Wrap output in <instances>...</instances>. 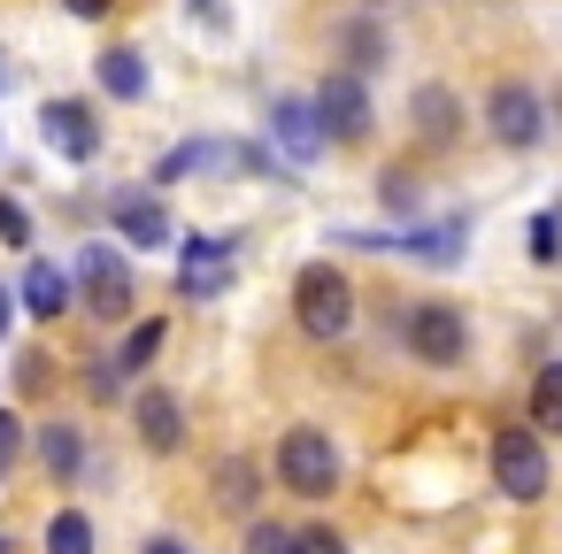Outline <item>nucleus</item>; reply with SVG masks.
I'll use <instances>...</instances> for the list:
<instances>
[{
  "label": "nucleus",
  "mask_w": 562,
  "mask_h": 554,
  "mask_svg": "<svg viewBox=\"0 0 562 554\" xmlns=\"http://www.w3.org/2000/svg\"><path fill=\"white\" fill-rule=\"evenodd\" d=\"M339 55H347L339 70H355V78H362V70H378V63H385V32L355 16V24H339Z\"/></svg>",
  "instance_id": "obj_19"
},
{
  "label": "nucleus",
  "mask_w": 562,
  "mask_h": 554,
  "mask_svg": "<svg viewBox=\"0 0 562 554\" xmlns=\"http://www.w3.org/2000/svg\"><path fill=\"white\" fill-rule=\"evenodd\" d=\"M116 231L124 247H170V208L155 193H116Z\"/></svg>",
  "instance_id": "obj_12"
},
{
  "label": "nucleus",
  "mask_w": 562,
  "mask_h": 554,
  "mask_svg": "<svg viewBox=\"0 0 562 554\" xmlns=\"http://www.w3.org/2000/svg\"><path fill=\"white\" fill-rule=\"evenodd\" d=\"M101 86H109L116 101H139V93H147V55H139V47H109V55H101Z\"/></svg>",
  "instance_id": "obj_17"
},
{
  "label": "nucleus",
  "mask_w": 562,
  "mask_h": 554,
  "mask_svg": "<svg viewBox=\"0 0 562 554\" xmlns=\"http://www.w3.org/2000/svg\"><path fill=\"white\" fill-rule=\"evenodd\" d=\"M16 454H24V423H16L9 408H0V470H9Z\"/></svg>",
  "instance_id": "obj_27"
},
{
  "label": "nucleus",
  "mask_w": 562,
  "mask_h": 554,
  "mask_svg": "<svg viewBox=\"0 0 562 554\" xmlns=\"http://www.w3.org/2000/svg\"><path fill=\"white\" fill-rule=\"evenodd\" d=\"M209 493H216V508L247 516V508L262 500V462H247V454H224V462L209 470Z\"/></svg>",
  "instance_id": "obj_14"
},
{
  "label": "nucleus",
  "mask_w": 562,
  "mask_h": 554,
  "mask_svg": "<svg viewBox=\"0 0 562 554\" xmlns=\"http://www.w3.org/2000/svg\"><path fill=\"white\" fill-rule=\"evenodd\" d=\"M278 139H285L293 155H316V147H324V132H316L308 101H278Z\"/></svg>",
  "instance_id": "obj_21"
},
{
  "label": "nucleus",
  "mask_w": 562,
  "mask_h": 554,
  "mask_svg": "<svg viewBox=\"0 0 562 554\" xmlns=\"http://www.w3.org/2000/svg\"><path fill=\"white\" fill-rule=\"evenodd\" d=\"M40 139H47L63 162H93V155H101V124H93L86 101H47V109H40Z\"/></svg>",
  "instance_id": "obj_9"
},
{
  "label": "nucleus",
  "mask_w": 562,
  "mask_h": 554,
  "mask_svg": "<svg viewBox=\"0 0 562 554\" xmlns=\"http://www.w3.org/2000/svg\"><path fill=\"white\" fill-rule=\"evenodd\" d=\"M408 116H416V139H424V147H454V132H462V101H454L447 86H416Z\"/></svg>",
  "instance_id": "obj_11"
},
{
  "label": "nucleus",
  "mask_w": 562,
  "mask_h": 554,
  "mask_svg": "<svg viewBox=\"0 0 562 554\" xmlns=\"http://www.w3.org/2000/svg\"><path fill=\"white\" fill-rule=\"evenodd\" d=\"M485 124H493V139H501V147H516V155H524V147H539V132H547V109H539V93H531V86H516V78H508V86H493V93H485Z\"/></svg>",
  "instance_id": "obj_7"
},
{
  "label": "nucleus",
  "mask_w": 562,
  "mask_h": 554,
  "mask_svg": "<svg viewBox=\"0 0 562 554\" xmlns=\"http://www.w3.org/2000/svg\"><path fill=\"white\" fill-rule=\"evenodd\" d=\"M293 539L301 531H285V523H247V554H293Z\"/></svg>",
  "instance_id": "obj_24"
},
{
  "label": "nucleus",
  "mask_w": 562,
  "mask_h": 554,
  "mask_svg": "<svg viewBox=\"0 0 562 554\" xmlns=\"http://www.w3.org/2000/svg\"><path fill=\"white\" fill-rule=\"evenodd\" d=\"M63 9H70V16H78V24H101V16H109V9H116V0H63Z\"/></svg>",
  "instance_id": "obj_28"
},
{
  "label": "nucleus",
  "mask_w": 562,
  "mask_h": 554,
  "mask_svg": "<svg viewBox=\"0 0 562 554\" xmlns=\"http://www.w3.org/2000/svg\"><path fill=\"white\" fill-rule=\"evenodd\" d=\"M0 239H9V247H32V216H24V201H9V193H0Z\"/></svg>",
  "instance_id": "obj_25"
},
{
  "label": "nucleus",
  "mask_w": 562,
  "mask_h": 554,
  "mask_svg": "<svg viewBox=\"0 0 562 554\" xmlns=\"http://www.w3.org/2000/svg\"><path fill=\"white\" fill-rule=\"evenodd\" d=\"M9 316H16V293H9V285H0V339H9Z\"/></svg>",
  "instance_id": "obj_32"
},
{
  "label": "nucleus",
  "mask_w": 562,
  "mask_h": 554,
  "mask_svg": "<svg viewBox=\"0 0 562 554\" xmlns=\"http://www.w3.org/2000/svg\"><path fill=\"white\" fill-rule=\"evenodd\" d=\"M78 285H86V308L93 316H132V262L116 255V247H86V262H78Z\"/></svg>",
  "instance_id": "obj_8"
},
{
  "label": "nucleus",
  "mask_w": 562,
  "mask_h": 554,
  "mask_svg": "<svg viewBox=\"0 0 562 554\" xmlns=\"http://www.w3.org/2000/svg\"><path fill=\"white\" fill-rule=\"evenodd\" d=\"M401 339H408V354L431 362V370H454V362L470 354V324H462L454 301H408V308H401Z\"/></svg>",
  "instance_id": "obj_4"
},
{
  "label": "nucleus",
  "mask_w": 562,
  "mask_h": 554,
  "mask_svg": "<svg viewBox=\"0 0 562 554\" xmlns=\"http://www.w3.org/2000/svg\"><path fill=\"white\" fill-rule=\"evenodd\" d=\"M0 554H16V539H9V531H0Z\"/></svg>",
  "instance_id": "obj_33"
},
{
  "label": "nucleus",
  "mask_w": 562,
  "mask_h": 554,
  "mask_svg": "<svg viewBox=\"0 0 562 554\" xmlns=\"http://www.w3.org/2000/svg\"><path fill=\"white\" fill-rule=\"evenodd\" d=\"M278 485L301 493V500H331V493H339V446H331V431L293 423V431L278 439Z\"/></svg>",
  "instance_id": "obj_3"
},
{
  "label": "nucleus",
  "mask_w": 562,
  "mask_h": 554,
  "mask_svg": "<svg viewBox=\"0 0 562 554\" xmlns=\"http://www.w3.org/2000/svg\"><path fill=\"white\" fill-rule=\"evenodd\" d=\"M562 255V208H539L531 216V262H554Z\"/></svg>",
  "instance_id": "obj_23"
},
{
  "label": "nucleus",
  "mask_w": 562,
  "mask_h": 554,
  "mask_svg": "<svg viewBox=\"0 0 562 554\" xmlns=\"http://www.w3.org/2000/svg\"><path fill=\"white\" fill-rule=\"evenodd\" d=\"M16 301H24V308H32L40 324H55L63 308H78V285H70V278H63L55 262H32V270H24V293H16Z\"/></svg>",
  "instance_id": "obj_15"
},
{
  "label": "nucleus",
  "mask_w": 562,
  "mask_h": 554,
  "mask_svg": "<svg viewBox=\"0 0 562 554\" xmlns=\"http://www.w3.org/2000/svg\"><path fill=\"white\" fill-rule=\"evenodd\" d=\"M32 454H40V470H47L55 485H70V477L86 470V431H78V423H40V431H32Z\"/></svg>",
  "instance_id": "obj_13"
},
{
  "label": "nucleus",
  "mask_w": 562,
  "mask_h": 554,
  "mask_svg": "<svg viewBox=\"0 0 562 554\" xmlns=\"http://www.w3.org/2000/svg\"><path fill=\"white\" fill-rule=\"evenodd\" d=\"M139 554H193V546H186V539H170V531H155V539H147Z\"/></svg>",
  "instance_id": "obj_30"
},
{
  "label": "nucleus",
  "mask_w": 562,
  "mask_h": 554,
  "mask_svg": "<svg viewBox=\"0 0 562 554\" xmlns=\"http://www.w3.org/2000/svg\"><path fill=\"white\" fill-rule=\"evenodd\" d=\"M462 239H470V224L447 216V224H424V231H408V239H378V247H401V255H424V262H454Z\"/></svg>",
  "instance_id": "obj_16"
},
{
  "label": "nucleus",
  "mask_w": 562,
  "mask_h": 554,
  "mask_svg": "<svg viewBox=\"0 0 562 554\" xmlns=\"http://www.w3.org/2000/svg\"><path fill=\"white\" fill-rule=\"evenodd\" d=\"M485 470H493V493H508V500H547V439H539L531 423H493Z\"/></svg>",
  "instance_id": "obj_2"
},
{
  "label": "nucleus",
  "mask_w": 562,
  "mask_h": 554,
  "mask_svg": "<svg viewBox=\"0 0 562 554\" xmlns=\"http://www.w3.org/2000/svg\"><path fill=\"white\" fill-rule=\"evenodd\" d=\"M524 423H531L539 439H547V431L562 439V362H547V370L531 377V416H524Z\"/></svg>",
  "instance_id": "obj_18"
},
{
  "label": "nucleus",
  "mask_w": 562,
  "mask_h": 554,
  "mask_svg": "<svg viewBox=\"0 0 562 554\" xmlns=\"http://www.w3.org/2000/svg\"><path fill=\"white\" fill-rule=\"evenodd\" d=\"M355 308H362V301H355V285H347L339 262H308V270L293 278V316H301L308 339H324V347L347 339V331H355Z\"/></svg>",
  "instance_id": "obj_1"
},
{
  "label": "nucleus",
  "mask_w": 562,
  "mask_h": 554,
  "mask_svg": "<svg viewBox=\"0 0 562 554\" xmlns=\"http://www.w3.org/2000/svg\"><path fill=\"white\" fill-rule=\"evenodd\" d=\"M193 9H201V24H216V32H224V0H193Z\"/></svg>",
  "instance_id": "obj_31"
},
{
  "label": "nucleus",
  "mask_w": 562,
  "mask_h": 554,
  "mask_svg": "<svg viewBox=\"0 0 562 554\" xmlns=\"http://www.w3.org/2000/svg\"><path fill=\"white\" fill-rule=\"evenodd\" d=\"M132 431H139L147 454H178V446H186V400H178L170 385H147V393L132 400Z\"/></svg>",
  "instance_id": "obj_10"
},
{
  "label": "nucleus",
  "mask_w": 562,
  "mask_h": 554,
  "mask_svg": "<svg viewBox=\"0 0 562 554\" xmlns=\"http://www.w3.org/2000/svg\"><path fill=\"white\" fill-rule=\"evenodd\" d=\"M308 116H316V132L324 139H362L370 132V86L355 78V70H324L316 78V93H308Z\"/></svg>",
  "instance_id": "obj_5"
},
{
  "label": "nucleus",
  "mask_w": 562,
  "mask_h": 554,
  "mask_svg": "<svg viewBox=\"0 0 562 554\" xmlns=\"http://www.w3.org/2000/svg\"><path fill=\"white\" fill-rule=\"evenodd\" d=\"M47 554H93V516H86V508H55Z\"/></svg>",
  "instance_id": "obj_20"
},
{
  "label": "nucleus",
  "mask_w": 562,
  "mask_h": 554,
  "mask_svg": "<svg viewBox=\"0 0 562 554\" xmlns=\"http://www.w3.org/2000/svg\"><path fill=\"white\" fill-rule=\"evenodd\" d=\"M0 86H9V70H0Z\"/></svg>",
  "instance_id": "obj_34"
},
{
  "label": "nucleus",
  "mask_w": 562,
  "mask_h": 554,
  "mask_svg": "<svg viewBox=\"0 0 562 554\" xmlns=\"http://www.w3.org/2000/svg\"><path fill=\"white\" fill-rule=\"evenodd\" d=\"M155 354H162V316H139L132 339H124V354H116V370H147Z\"/></svg>",
  "instance_id": "obj_22"
},
{
  "label": "nucleus",
  "mask_w": 562,
  "mask_h": 554,
  "mask_svg": "<svg viewBox=\"0 0 562 554\" xmlns=\"http://www.w3.org/2000/svg\"><path fill=\"white\" fill-rule=\"evenodd\" d=\"M93 400H116V362H93Z\"/></svg>",
  "instance_id": "obj_29"
},
{
  "label": "nucleus",
  "mask_w": 562,
  "mask_h": 554,
  "mask_svg": "<svg viewBox=\"0 0 562 554\" xmlns=\"http://www.w3.org/2000/svg\"><path fill=\"white\" fill-rule=\"evenodd\" d=\"M232 262H239V239H224V231H193L186 255H178V293H186V301H216V293L232 285Z\"/></svg>",
  "instance_id": "obj_6"
},
{
  "label": "nucleus",
  "mask_w": 562,
  "mask_h": 554,
  "mask_svg": "<svg viewBox=\"0 0 562 554\" xmlns=\"http://www.w3.org/2000/svg\"><path fill=\"white\" fill-rule=\"evenodd\" d=\"M293 554H347V539H339L331 523H308V531L293 539Z\"/></svg>",
  "instance_id": "obj_26"
}]
</instances>
